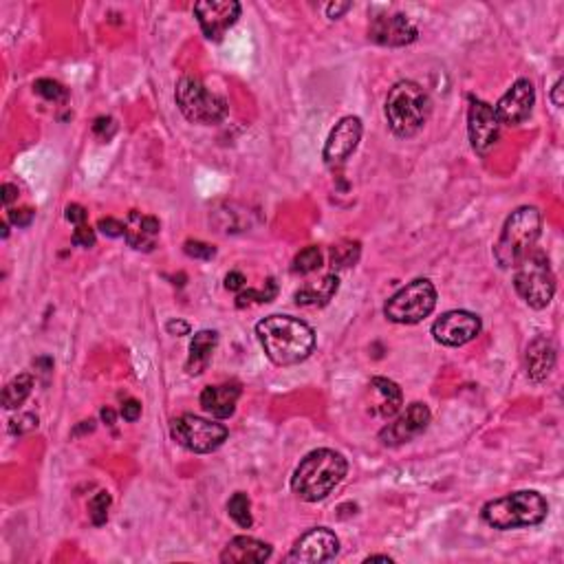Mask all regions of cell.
Here are the masks:
<instances>
[{
	"label": "cell",
	"instance_id": "36",
	"mask_svg": "<svg viewBox=\"0 0 564 564\" xmlns=\"http://www.w3.org/2000/svg\"><path fill=\"white\" fill-rule=\"evenodd\" d=\"M115 128H118V126H115L113 118H97L93 121V133L102 141H108L110 137L115 135Z\"/></svg>",
	"mask_w": 564,
	"mask_h": 564
},
{
	"label": "cell",
	"instance_id": "39",
	"mask_svg": "<svg viewBox=\"0 0 564 564\" xmlns=\"http://www.w3.org/2000/svg\"><path fill=\"white\" fill-rule=\"evenodd\" d=\"M119 415L124 416V421H128V424H133L141 416V404L137 402V399H126L124 404H121Z\"/></svg>",
	"mask_w": 564,
	"mask_h": 564
},
{
	"label": "cell",
	"instance_id": "32",
	"mask_svg": "<svg viewBox=\"0 0 564 564\" xmlns=\"http://www.w3.org/2000/svg\"><path fill=\"white\" fill-rule=\"evenodd\" d=\"M183 251H186L190 258H197V261H212L216 256V247L208 245V242L203 241H186Z\"/></svg>",
	"mask_w": 564,
	"mask_h": 564
},
{
	"label": "cell",
	"instance_id": "28",
	"mask_svg": "<svg viewBox=\"0 0 564 564\" xmlns=\"http://www.w3.org/2000/svg\"><path fill=\"white\" fill-rule=\"evenodd\" d=\"M320 267H323V251L315 245L300 250L292 262V272L296 273V276H307V273L318 272Z\"/></svg>",
	"mask_w": 564,
	"mask_h": 564
},
{
	"label": "cell",
	"instance_id": "23",
	"mask_svg": "<svg viewBox=\"0 0 564 564\" xmlns=\"http://www.w3.org/2000/svg\"><path fill=\"white\" fill-rule=\"evenodd\" d=\"M371 393L375 395L377 402L373 405V413L384 416V419H390L402 410L404 405V393L393 379L388 377H373L371 384H368Z\"/></svg>",
	"mask_w": 564,
	"mask_h": 564
},
{
	"label": "cell",
	"instance_id": "1",
	"mask_svg": "<svg viewBox=\"0 0 564 564\" xmlns=\"http://www.w3.org/2000/svg\"><path fill=\"white\" fill-rule=\"evenodd\" d=\"M265 355L276 366H296L315 349V331L292 315H269L256 324Z\"/></svg>",
	"mask_w": 564,
	"mask_h": 564
},
{
	"label": "cell",
	"instance_id": "38",
	"mask_svg": "<svg viewBox=\"0 0 564 564\" xmlns=\"http://www.w3.org/2000/svg\"><path fill=\"white\" fill-rule=\"evenodd\" d=\"M65 216H67L68 223H73V225H77V228H80V225H87L88 212H87V208H82L80 203H71V205H67Z\"/></svg>",
	"mask_w": 564,
	"mask_h": 564
},
{
	"label": "cell",
	"instance_id": "5",
	"mask_svg": "<svg viewBox=\"0 0 564 564\" xmlns=\"http://www.w3.org/2000/svg\"><path fill=\"white\" fill-rule=\"evenodd\" d=\"M542 231V214L534 205L514 210L494 245V258L503 269H514L536 247Z\"/></svg>",
	"mask_w": 564,
	"mask_h": 564
},
{
	"label": "cell",
	"instance_id": "21",
	"mask_svg": "<svg viewBox=\"0 0 564 564\" xmlns=\"http://www.w3.org/2000/svg\"><path fill=\"white\" fill-rule=\"evenodd\" d=\"M161 231V223L157 216H146L141 212H128L126 216V234L124 239L137 251H152L155 250L157 236Z\"/></svg>",
	"mask_w": 564,
	"mask_h": 564
},
{
	"label": "cell",
	"instance_id": "7",
	"mask_svg": "<svg viewBox=\"0 0 564 564\" xmlns=\"http://www.w3.org/2000/svg\"><path fill=\"white\" fill-rule=\"evenodd\" d=\"M175 99L183 118L192 121V124L214 126L228 118V102H225L220 95L210 91V88L194 76H183L181 80L177 82Z\"/></svg>",
	"mask_w": 564,
	"mask_h": 564
},
{
	"label": "cell",
	"instance_id": "24",
	"mask_svg": "<svg viewBox=\"0 0 564 564\" xmlns=\"http://www.w3.org/2000/svg\"><path fill=\"white\" fill-rule=\"evenodd\" d=\"M337 289H340V278H337V273H329L323 281L300 287L293 293V300H296L298 307H324L335 298Z\"/></svg>",
	"mask_w": 564,
	"mask_h": 564
},
{
	"label": "cell",
	"instance_id": "35",
	"mask_svg": "<svg viewBox=\"0 0 564 564\" xmlns=\"http://www.w3.org/2000/svg\"><path fill=\"white\" fill-rule=\"evenodd\" d=\"M73 245L76 247H84V250H91L95 247V241H97V236H95V230L88 228V225H80V228H76L73 231Z\"/></svg>",
	"mask_w": 564,
	"mask_h": 564
},
{
	"label": "cell",
	"instance_id": "45",
	"mask_svg": "<svg viewBox=\"0 0 564 564\" xmlns=\"http://www.w3.org/2000/svg\"><path fill=\"white\" fill-rule=\"evenodd\" d=\"M115 410L113 408H102V421H107V426L115 424Z\"/></svg>",
	"mask_w": 564,
	"mask_h": 564
},
{
	"label": "cell",
	"instance_id": "43",
	"mask_svg": "<svg viewBox=\"0 0 564 564\" xmlns=\"http://www.w3.org/2000/svg\"><path fill=\"white\" fill-rule=\"evenodd\" d=\"M351 7H353V3H331L329 7H326V15H329L331 20H337L349 12Z\"/></svg>",
	"mask_w": 564,
	"mask_h": 564
},
{
	"label": "cell",
	"instance_id": "6",
	"mask_svg": "<svg viewBox=\"0 0 564 564\" xmlns=\"http://www.w3.org/2000/svg\"><path fill=\"white\" fill-rule=\"evenodd\" d=\"M514 269V289L527 307L538 311L549 307L556 296V276L545 251L534 247Z\"/></svg>",
	"mask_w": 564,
	"mask_h": 564
},
{
	"label": "cell",
	"instance_id": "25",
	"mask_svg": "<svg viewBox=\"0 0 564 564\" xmlns=\"http://www.w3.org/2000/svg\"><path fill=\"white\" fill-rule=\"evenodd\" d=\"M34 390V375L31 373H20L18 377H14L3 390V405L5 410H15L20 408Z\"/></svg>",
	"mask_w": 564,
	"mask_h": 564
},
{
	"label": "cell",
	"instance_id": "29",
	"mask_svg": "<svg viewBox=\"0 0 564 564\" xmlns=\"http://www.w3.org/2000/svg\"><path fill=\"white\" fill-rule=\"evenodd\" d=\"M278 296V284L273 278H267L265 287L262 289H242L239 293V307H245L247 303H272L273 298Z\"/></svg>",
	"mask_w": 564,
	"mask_h": 564
},
{
	"label": "cell",
	"instance_id": "41",
	"mask_svg": "<svg viewBox=\"0 0 564 564\" xmlns=\"http://www.w3.org/2000/svg\"><path fill=\"white\" fill-rule=\"evenodd\" d=\"M166 331H168V333H170V335H179V337H181V335H190V331H192V326H190V324L186 323V320H179V318H177V320H170V323L166 324Z\"/></svg>",
	"mask_w": 564,
	"mask_h": 564
},
{
	"label": "cell",
	"instance_id": "42",
	"mask_svg": "<svg viewBox=\"0 0 564 564\" xmlns=\"http://www.w3.org/2000/svg\"><path fill=\"white\" fill-rule=\"evenodd\" d=\"M0 194H3V197H0V201H3L5 208H9V205H12L15 199H18V188L12 186V183H3V188H0Z\"/></svg>",
	"mask_w": 564,
	"mask_h": 564
},
{
	"label": "cell",
	"instance_id": "8",
	"mask_svg": "<svg viewBox=\"0 0 564 564\" xmlns=\"http://www.w3.org/2000/svg\"><path fill=\"white\" fill-rule=\"evenodd\" d=\"M436 307V289L428 278H416L390 296L384 315L395 324H419Z\"/></svg>",
	"mask_w": 564,
	"mask_h": 564
},
{
	"label": "cell",
	"instance_id": "22",
	"mask_svg": "<svg viewBox=\"0 0 564 564\" xmlns=\"http://www.w3.org/2000/svg\"><path fill=\"white\" fill-rule=\"evenodd\" d=\"M216 346H219V333H216V331L203 329V331H199V333H194L192 342H190V353H188V362H186L188 375L197 377L208 371Z\"/></svg>",
	"mask_w": 564,
	"mask_h": 564
},
{
	"label": "cell",
	"instance_id": "27",
	"mask_svg": "<svg viewBox=\"0 0 564 564\" xmlns=\"http://www.w3.org/2000/svg\"><path fill=\"white\" fill-rule=\"evenodd\" d=\"M228 514L241 529H250V527L254 525V518H251V500L245 492H236L234 497L228 500Z\"/></svg>",
	"mask_w": 564,
	"mask_h": 564
},
{
	"label": "cell",
	"instance_id": "9",
	"mask_svg": "<svg viewBox=\"0 0 564 564\" xmlns=\"http://www.w3.org/2000/svg\"><path fill=\"white\" fill-rule=\"evenodd\" d=\"M170 436L194 455H210L228 441L230 430L223 424L186 413L170 421Z\"/></svg>",
	"mask_w": 564,
	"mask_h": 564
},
{
	"label": "cell",
	"instance_id": "31",
	"mask_svg": "<svg viewBox=\"0 0 564 564\" xmlns=\"http://www.w3.org/2000/svg\"><path fill=\"white\" fill-rule=\"evenodd\" d=\"M34 91L40 95V97L49 99V102H65L68 97L67 88L62 87L60 82L51 80V77H40V80L34 82Z\"/></svg>",
	"mask_w": 564,
	"mask_h": 564
},
{
	"label": "cell",
	"instance_id": "30",
	"mask_svg": "<svg viewBox=\"0 0 564 564\" xmlns=\"http://www.w3.org/2000/svg\"><path fill=\"white\" fill-rule=\"evenodd\" d=\"M108 509H110V494L108 492H97L88 503V518L95 527L107 525L108 520Z\"/></svg>",
	"mask_w": 564,
	"mask_h": 564
},
{
	"label": "cell",
	"instance_id": "40",
	"mask_svg": "<svg viewBox=\"0 0 564 564\" xmlns=\"http://www.w3.org/2000/svg\"><path fill=\"white\" fill-rule=\"evenodd\" d=\"M245 276H242L241 272H230L228 276H225V289H230V292H242L245 289Z\"/></svg>",
	"mask_w": 564,
	"mask_h": 564
},
{
	"label": "cell",
	"instance_id": "3",
	"mask_svg": "<svg viewBox=\"0 0 564 564\" xmlns=\"http://www.w3.org/2000/svg\"><path fill=\"white\" fill-rule=\"evenodd\" d=\"M547 514H549V503L536 489L511 492L508 497L489 500L481 509V518L498 531L536 527L545 523Z\"/></svg>",
	"mask_w": 564,
	"mask_h": 564
},
{
	"label": "cell",
	"instance_id": "2",
	"mask_svg": "<svg viewBox=\"0 0 564 564\" xmlns=\"http://www.w3.org/2000/svg\"><path fill=\"white\" fill-rule=\"evenodd\" d=\"M346 472H349V463L340 452L331 447H318L298 463L292 477V489L298 498L318 503L344 481Z\"/></svg>",
	"mask_w": 564,
	"mask_h": 564
},
{
	"label": "cell",
	"instance_id": "20",
	"mask_svg": "<svg viewBox=\"0 0 564 564\" xmlns=\"http://www.w3.org/2000/svg\"><path fill=\"white\" fill-rule=\"evenodd\" d=\"M269 558H272V545L251 536L231 538L220 553L223 564H256L265 562Z\"/></svg>",
	"mask_w": 564,
	"mask_h": 564
},
{
	"label": "cell",
	"instance_id": "18",
	"mask_svg": "<svg viewBox=\"0 0 564 564\" xmlns=\"http://www.w3.org/2000/svg\"><path fill=\"white\" fill-rule=\"evenodd\" d=\"M556 360H558V349L556 344H553L551 337L536 335L534 340L527 344L525 351L527 377H529L534 384L547 382V377H549L553 368H556Z\"/></svg>",
	"mask_w": 564,
	"mask_h": 564
},
{
	"label": "cell",
	"instance_id": "11",
	"mask_svg": "<svg viewBox=\"0 0 564 564\" xmlns=\"http://www.w3.org/2000/svg\"><path fill=\"white\" fill-rule=\"evenodd\" d=\"M192 12L197 15L205 38L219 42L241 18V3H236V0H201V3H194Z\"/></svg>",
	"mask_w": 564,
	"mask_h": 564
},
{
	"label": "cell",
	"instance_id": "44",
	"mask_svg": "<svg viewBox=\"0 0 564 564\" xmlns=\"http://www.w3.org/2000/svg\"><path fill=\"white\" fill-rule=\"evenodd\" d=\"M562 84H564L562 77H558L556 84H553V88H551V95H549L553 107H556V108H562Z\"/></svg>",
	"mask_w": 564,
	"mask_h": 564
},
{
	"label": "cell",
	"instance_id": "46",
	"mask_svg": "<svg viewBox=\"0 0 564 564\" xmlns=\"http://www.w3.org/2000/svg\"><path fill=\"white\" fill-rule=\"evenodd\" d=\"M364 562H366V564H371V562H393V558H390V556H368Z\"/></svg>",
	"mask_w": 564,
	"mask_h": 564
},
{
	"label": "cell",
	"instance_id": "37",
	"mask_svg": "<svg viewBox=\"0 0 564 564\" xmlns=\"http://www.w3.org/2000/svg\"><path fill=\"white\" fill-rule=\"evenodd\" d=\"M36 212L31 208H20V210H9V223L15 228H29L31 220H34Z\"/></svg>",
	"mask_w": 564,
	"mask_h": 564
},
{
	"label": "cell",
	"instance_id": "26",
	"mask_svg": "<svg viewBox=\"0 0 564 564\" xmlns=\"http://www.w3.org/2000/svg\"><path fill=\"white\" fill-rule=\"evenodd\" d=\"M362 245L357 241H344L331 250V267L333 269H349L355 267L360 261Z\"/></svg>",
	"mask_w": 564,
	"mask_h": 564
},
{
	"label": "cell",
	"instance_id": "10",
	"mask_svg": "<svg viewBox=\"0 0 564 564\" xmlns=\"http://www.w3.org/2000/svg\"><path fill=\"white\" fill-rule=\"evenodd\" d=\"M467 137H470L472 150L481 157L492 152L500 137V121L494 113V107L472 95L470 108H467Z\"/></svg>",
	"mask_w": 564,
	"mask_h": 564
},
{
	"label": "cell",
	"instance_id": "34",
	"mask_svg": "<svg viewBox=\"0 0 564 564\" xmlns=\"http://www.w3.org/2000/svg\"><path fill=\"white\" fill-rule=\"evenodd\" d=\"M97 230L102 231L104 236H108V239H119V236L126 234V223L113 219V216H107V219H99Z\"/></svg>",
	"mask_w": 564,
	"mask_h": 564
},
{
	"label": "cell",
	"instance_id": "17",
	"mask_svg": "<svg viewBox=\"0 0 564 564\" xmlns=\"http://www.w3.org/2000/svg\"><path fill=\"white\" fill-rule=\"evenodd\" d=\"M419 36L413 20L405 14L375 15L368 27V40L379 46H408Z\"/></svg>",
	"mask_w": 564,
	"mask_h": 564
},
{
	"label": "cell",
	"instance_id": "12",
	"mask_svg": "<svg viewBox=\"0 0 564 564\" xmlns=\"http://www.w3.org/2000/svg\"><path fill=\"white\" fill-rule=\"evenodd\" d=\"M430 408L426 404L415 402L404 410L402 415H397V419L390 421L388 426H384L379 432V441L386 447H397L416 439L419 435H424L430 426Z\"/></svg>",
	"mask_w": 564,
	"mask_h": 564
},
{
	"label": "cell",
	"instance_id": "14",
	"mask_svg": "<svg viewBox=\"0 0 564 564\" xmlns=\"http://www.w3.org/2000/svg\"><path fill=\"white\" fill-rule=\"evenodd\" d=\"M536 104V88L529 77H520L509 87V91L498 99L494 107V113L500 121V126H520L529 119L531 110Z\"/></svg>",
	"mask_w": 564,
	"mask_h": 564
},
{
	"label": "cell",
	"instance_id": "4",
	"mask_svg": "<svg viewBox=\"0 0 564 564\" xmlns=\"http://www.w3.org/2000/svg\"><path fill=\"white\" fill-rule=\"evenodd\" d=\"M384 110H386L390 130L402 139H408L419 133L428 121L432 99L424 87L413 80H402L388 91Z\"/></svg>",
	"mask_w": 564,
	"mask_h": 564
},
{
	"label": "cell",
	"instance_id": "15",
	"mask_svg": "<svg viewBox=\"0 0 564 564\" xmlns=\"http://www.w3.org/2000/svg\"><path fill=\"white\" fill-rule=\"evenodd\" d=\"M362 133H364V126H362L360 118H353V115H349V118H342L340 121H337L323 150L326 166L340 168L342 163H346V159H349L353 152L357 150V146H360Z\"/></svg>",
	"mask_w": 564,
	"mask_h": 564
},
{
	"label": "cell",
	"instance_id": "33",
	"mask_svg": "<svg viewBox=\"0 0 564 564\" xmlns=\"http://www.w3.org/2000/svg\"><path fill=\"white\" fill-rule=\"evenodd\" d=\"M36 428H38V416L27 413V415L15 416V419L12 421V426H9V432H12V435H27V432L36 430Z\"/></svg>",
	"mask_w": 564,
	"mask_h": 564
},
{
	"label": "cell",
	"instance_id": "16",
	"mask_svg": "<svg viewBox=\"0 0 564 564\" xmlns=\"http://www.w3.org/2000/svg\"><path fill=\"white\" fill-rule=\"evenodd\" d=\"M337 551H340V540L333 531L326 527H315L293 542L292 551H289V562H329L337 556Z\"/></svg>",
	"mask_w": 564,
	"mask_h": 564
},
{
	"label": "cell",
	"instance_id": "19",
	"mask_svg": "<svg viewBox=\"0 0 564 564\" xmlns=\"http://www.w3.org/2000/svg\"><path fill=\"white\" fill-rule=\"evenodd\" d=\"M241 386L239 384H216V386L203 388L201 399V408L208 415H212L214 419H230L231 415L236 413V404L241 399Z\"/></svg>",
	"mask_w": 564,
	"mask_h": 564
},
{
	"label": "cell",
	"instance_id": "13",
	"mask_svg": "<svg viewBox=\"0 0 564 564\" xmlns=\"http://www.w3.org/2000/svg\"><path fill=\"white\" fill-rule=\"evenodd\" d=\"M478 333H481V318H478L477 313H472V311L463 309L447 311V313L436 318L435 324H432L435 340L444 346H452V349L467 344V342H472Z\"/></svg>",
	"mask_w": 564,
	"mask_h": 564
}]
</instances>
